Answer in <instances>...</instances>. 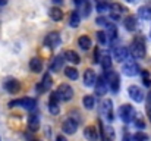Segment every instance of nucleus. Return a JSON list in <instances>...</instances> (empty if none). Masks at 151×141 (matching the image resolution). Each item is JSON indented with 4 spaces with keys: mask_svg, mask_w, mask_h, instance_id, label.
I'll use <instances>...</instances> for the list:
<instances>
[{
    "mask_svg": "<svg viewBox=\"0 0 151 141\" xmlns=\"http://www.w3.org/2000/svg\"><path fill=\"white\" fill-rule=\"evenodd\" d=\"M131 53L134 57L137 59H144L145 57V44H144V40L141 37L135 38L131 44Z\"/></svg>",
    "mask_w": 151,
    "mask_h": 141,
    "instance_id": "1",
    "label": "nucleus"
},
{
    "mask_svg": "<svg viewBox=\"0 0 151 141\" xmlns=\"http://www.w3.org/2000/svg\"><path fill=\"white\" fill-rule=\"evenodd\" d=\"M104 78H106V81H107V85L110 87V90H111L113 93H117V91H119V88H120V80H119V75H117V72L107 69V72H106Z\"/></svg>",
    "mask_w": 151,
    "mask_h": 141,
    "instance_id": "2",
    "label": "nucleus"
},
{
    "mask_svg": "<svg viewBox=\"0 0 151 141\" xmlns=\"http://www.w3.org/2000/svg\"><path fill=\"white\" fill-rule=\"evenodd\" d=\"M119 118L125 122V124H129L134 121L135 118V109L131 106V104H122L119 107Z\"/></svg>",
    "mask_w": 151,
    "mask_h": 141,
    "instance_id": "3",
    "label": "nucleus"
},
{
    "mask_svg": "<svg viewBox=\"0 0 151 141\" xmlns=\"http://www.w3.org/2000/svg\"><path fill=\"white\" fill-rule=\"evenodd\" d=\"M9 106H10V107L21 106V107H24V109L32 110V109H35V106H37V101H35V98H31V97H24V98L12 100V101L9 103Z\"/></svg>",
    "mask_w": 151,
    "mask_h": 141,
    "instance_id": "4",
    "label": "nucleus"
},
{
    "mask_svg": "<svg viewBox=\"0 0 151 141\" xmlns=\"http://www.w3.org/2000/svg\"><path fill=\"white\" fill-rule=\"evenodd\" d=\"M100 112H101V115H103L109 122H111V121L114 119V113H113V101H111L110 98H104V100L101 101Z\"/></svg>",
    "mask_w": 151,
    "mask_h": 141,
    "instance_id": "5",
    "label": "nucleus"
},
{
    "mask_svg": "<svg viewBox=\"0 0 151 141\" xmlns=\"http://www.w3.org/2000/svg\"><path fill=\"white\" fill-rule=\"evenodd\" d=\"M56 94L59 97V100H63V101H69L72 97H73V90L69 84H60L59 88L56 90Z\"/></svg>",
    "mask_w": 151,
    "mask_h": 141,
    "instance_id": "6",
    "label": "nucleus"
},
{
    "mask_svg": "<svg viewBox=\"0 0 151 141\" xmlns=\"http://www.w3.org/2000/svg\"><path fill=\"white\" fill-rule=\"evenodd\" d=\"M122 72H123L126 77H135V75L139 72V66H138L134 60H128V62L123 63Z\"/></svg>",
    "mask_w": 151,
    "mask_h": 141,
    "instance_id": "7",
    "label": "nucleus"
},
{
    "mask_svg": "<svg viewBox=\"0 0 151 141\" xmlns=\"http://www.w3.org/2000/svg\"><path fill=\"white\" fill-rule=\"evenodd\" d=\"M3 87H4V90H6L7 93H10V94H16V93H19V90H21V84H19V81L15 80V78H7V80L4 81Z\"/></svg>",
    "mask_w": 151,
    "mask_h": 141,
    "instance_id": "8",
    "label": "nucleus"
},
{
    "mask_svg": "<svg viewBox=\"0 0 151 141\" xmlns=\"http://www.w3.org/2000/svg\"><path fill=\"white\" fill-rule=\"evenodd\" d=\"M78 125H79V124H78L76 121H73V119L68 118V119L62 124V131H63L65 134H68V135H72V134H75V132H76Z\"/></svg>",
    "mask_w": 151,
    "mask_h": 141,
    "instance_id": "9",
    "label": "nucleus"
},
{
    "mask_svg": "<svg viewBox=\"0 0 151 141\" xmlns=\"http://www.w3.org/2000/svg\"><path fill=\"white\" fill-rule=\"evenodd\" d=\"M128 94H129V97L134 100V101H137V103H141V101H144V91L139 88V87H137V85H131L129 88H128Z\"/></svg>",
    "mask_w": 151,
    "mask_h": 141,
    "instance_id": "10",
    "label": "nucleus"
},
{
    "mask_svg": "<svg viewBox=\"0 0 151 141\" xmlns=\"http://www.w3.org/2000/svg\"><path fill=\"white\" fill-rule=\"evenodd\" d=\"M128 54H129V51H128L126 47L117 46L113 48V59L116 62H123L125 59H128Z\"/></svg>",
    "mask_w": 151,
    "mask_h": 141,
    "instance_id": "11",
    "label": "nucleus"
},
{
    "mask_svg": "<svg viewBox=\"0 0 151 141\" xmlns=\"http://www.w3.org/2000/svg\"><path fill=\"white\" fill-rule=\"evenodd\" d=\"M51 84H53V81H51V77L49 74H46L44 77H43V80L40 81V84L37 85V91L41 94V93H46V91H49L51 88Z\"/></svg>",
    "mask_w": 151,
    "mask_h": 141,
    "instance_id": "12",
    "label": "nucleus"
},
{
    "mask_svg": "<svg viewBox=\"0 0 151 141\" xmlns=\"http://www.w3.org/2000/svg\"><path fill=\"white\" fill-rule=\"evenodd\" d=\"M94 87H96V94H99L100 97L107 93V88H109V85H107V81H106L104 75H103V77H100V78H97V81H96Z\"/></svg>",
    "mask_w": 151,
    "mask_h": 141,
    "instance_id": "13",
    "label": "nucleus"
},
{
    "mask_svg": "<svg viewBox=\"0 0 151 141\" xmlns=\"http://www.w3.org/2000/svg\"><path fill=\"white\" fill-rule=\"evenodd\" d=\"M96 81H97L96 72H94L93 69H87L85 74H84V85H85V87H94Z\"/></svg>",
    "mask_w": 151,
    "mask_h": 141,
    "instance_id": "14",
    "label": "nucleus"
},
{
    "mask_svg": "<svg viewBox=\"0 0 151 141\" xmlns=\"http://www.w3.org/2000/svg\"><path fill=\"white\" fill-rule=\"evenodd\" d=\"M44 43H46V46H49L50 48H54V47H57L60 44V35H59L57 33H50V34L46 37Z\"/></svg>",
    "mask_w": 151,
    "mask_h": 141,
    "instance_id": "15",
    "label": "nucleus"
},
{
    "mask_svg": "<svg viewBox=\"0 0 151 141\" xmlns=\"http://www.w3.org/2000/svg\"><path fill=\"white\" fill-rule=\"evenodd\" d=\"M28 129L31 132H37L40 129V119L37 115H31L28 118Z\"/></svg>",
    "mask_w": 151,
    "mask_h": 141,
    "instance_id": "16",
    "label": "nucleus"
},
{
    "mask_svg": "<svg viewBox=\"0 0 151 141\" xmlns=\"http://www.w3.org/2000/svg\"><path fill=\"white\" fill-rule=\"evenodd\" d=\"M84 137L87 141H97L99 140V134H97V129L94 127H87L84 129Z\"/></svg>",
    "mask_w": 151,
    "mask_h": 141,
    "instance_id": "17",
    "label": "nucleus"
},
{
    "mask_svg": "<svg viewBox=\"0 0 151 141\" xmlns=\"http://www.w3.org/2000/svg\"><path fill=\"white\" fill-rule=\"evenodd\" d=\"M123 27L128 30V31H135L137 30V18L129 15L123 19Z\"/></svg>",
    "mask_w": 151,
    "mask_h": 141,
    "instance_id": "18",
    "label": "nucleus"
},
{
    "mask_svg": "<svg viewBox=\"0 0 151 141\" xmlns=\"http://www.w3.org/2000/svg\"><path fill=\"white\" fill-rule=\"evenodd\" d=\"M63 57H65L68 62H70V63H79V62H81L79 54H78L76 51H73V50H66L65 54H63Z\"/></svg>",
    "mask_w": 151,
    "mask_h": 141,
    "instance_id": "19",
    "label": "nucleus"
},
{
    "mask_svg": "<svg viewBox=\"0 0 151 141\" xmlns=\"http://www.w3.org/2000/svg\"><path fill=\"white\" fill-rule=\"evenodd\" d=\"M29 69L34 72V74H38L43 71V62L38 59V57H32L29 60Z\"/></svg>",
    "mask_w": 151,
    "mask_h": 141,
    "instance_id": "20",
    "label": "nucleus"
},
{
    "mask_svg": "<svg viewBox=\"0 0 151 141\" xmlns=\"http://www.w3.org/2000/svg\"><path fill=\"white\" fill-rule=\"evenodd\" d=\"M138 15L144 21H151V6H141L138 9Z\"/></svg>",
    "mask_w": 151,
    "mask_h": 141,
    "instance_id": "21",
    "label": "nucleus"
},
{
    "mask_svg": "<svg viewBox=\"0 0 151 141\" xmlns=\"http://www.w3.org/2000/svg\"><path fill=\"white\" fill-rule=\"evenodd\" d=\"M63 57L62 56H56L54 59H53V62H51V66H50V71H53V72H57L62 66H63Z\"/></svg>",
    "mask_w": 151,
    "mask_h": 141,
    "instance_id": "22",
    "label": "nucleus"
},
{
    "mask_svg": "<svg viewBox=\"0 0 151 141\" xmlns=\"http://www.w3.org/2000/svg\"><path fill=\"white\" fill-rule=\"evenodd\" d=\"M99 63H100L104 69H110V66H111V56H110L109 53H104V54L100 57Z\"/></svg>",
    "mask_w": 151,
    "mask_h": 141,
    "instance_id": "23",
    "label": "nucleus"
},
{
    "mask_svg": "<svg viewBox=\"0 0 151 141\" xmlns=\"http://www.w3.org/2000/svg\"><path fill=\"white\" fill-rule=\"evenodd\" d=\"M78 6H79V10L82 12L84 16H88L90 15V12H91V3L88 0H82Z\"/></svg>",
    "mask_w": 151,
    "mask_h": 141,
    "instance_id": "24",
    "label": "nucleus"
},
{
    "mask_svg": "<svg viewBox=\"0 0 151 141\" xmlns=\"http://www.w3.org/2000/svg\"><path fill=\"white\" fill-rule=\"evenodd\" d=\"M78 43H79V47H81L82 50H90V48H91V38L87 37V35H82V37L78 40Z\"/></svg>",
    "mask_w": 151,
    "mask_h": 141,
    "instance_id": "25",
    "label": "nucleus"
},
{
    "mask_svg": "<svg viewBox=\"0 0 151 141\" xmlns=\"http://www.w3.org/2000/svg\"><path fill=\"white\" fill-rule=\"evenodd\" d=\"M79 22H81V15H79V12H78V10L72 12V15H70V21H69L70 27H72V28H76V27L79 25Z\"/></svg>",
    "mask_w": 151,
    "mask_h": 141,
    "instance_id": "26",
    "label": "nucleus"
},
{
    "mask_svg": "<svg viewBox=\"0 0 151 141\" xmlns=\"http://www.w3.org/2000/svg\"><path fill=\"white\" fill-rule=\"evenodd\" d=\"M82 104H84V107L85 109H94V106H96V100H94V97L93 95H85L84 98H82Z\"/></svg>",
    "mask_w": 151,
    "mask_h": 141,
    "instance_id": "27",
    "label": "nucleus"
},
{
    "mask_svg": "<svg viewBox=\"0 0 151 141\" xmlns=\"http://www.w3.org/2000/svg\"><path fill=\"white\" fill-rule=\"evenodd\" d=\"M49 13H50V18L53 21H62V18H63V12L59 7H51Z\"/></svg>",
    "mask_w": 151,
    "mask_h": 141,
    "instance_id": "28",
    "label": "nucleus"
},
{
    "mask_svg": "<svg viewBox=\"0 0 151 141\" xmlns=\"http://www.w3.org/2000/svg\"><path fill=\"white\" fill-rule=\"evenodd\" d=\"M106 27H107L106 35H109L111 40H116V37H117V28H116V25L114 24H107Z\"/></svg>",
    "mask_w": 151,
    "mask_h": 141,
    "instance_id": "29",
    "label": "nucleus"
},
{
    "mask_svg": "<svg viewBox=\"0 0 151 141\" xmlns=\"http://www.w3.org/2000/svg\"><path fill=\"white\" fill-rule=\"evenodd\" d=\"M65 75L69 80H78V77H79V74H78V71L75 68H66L65 69Z\"/></svg>",
    "mask_w": 151,
    "mask_h": 141,
    "instance_id": "30",
    "label": "nucleus"
},
{
    "mask_svg": "<svg viewBox=\"0 0 151 141\" xmlns=\"http://www.w3.org/2000/svg\"><path fill=\"white\" fill-rule=\"evenodd\" d=\"M96 9H97L99 13H106V12L110 10V6H109L107 3H104V1H99L97 6H96Z\"/></svg>",
    "mask_w": 151,
    "mask_h": 141,
    "instance_id": "31",
    "label": "nucleus"
},
{
    "mask_svg": "<svg viewBox=\"0 0 151 141\" xmlns=\"http://www.w3.org/2000/svg\"><path fill=\"white\" fill-rule=\"evenodd\" d=\"M132 140L134 141H150L148 140V135H147L145 132H137V134L132 137Z\"/></svg>",
    "mask_w": 151,
    "mask_h": 141,
    "instance_id": "32",
    "label": "nucleus"
},
{
    "mask_svg": "<svg viewBox=\"0 0 151 141\" xmlns=\"http://www.w3.org/2000/svg\"><path fill=\"white\" fill-rule=\"evenodd\" d=\"M134 124H135V127L139 128V129H142V128L145 127V122L142 121V118H141L139 115H137V118H134Z\"/></svg>",
    "mask_w": 151,
    "mask_h": 141,
    "instance_id": "33",
    "label": "nucleus"
},
{
    "mask_svg": "<svg viewBox=\"0 0 151 141\" xmlns=\"http://www.w3.org/2000/svg\"><path fill=\"white\" fill-rule=\"evenodd\" d=\"M142 82H144L145 87H151V77L145 72V71L142 72Z\"/></svg>",
    "mask_w": 151,
    "mask_h": 141,
    "instance_id": "34",
    "label": "nucleus"
},
{
    "mask_svg": "<svg viewBox=\"0 0 151 141\" xmlns=\"http://www.w3.org/2000/svg\"><path fill=\"white\" fill-rule=\"evenodd\" d=\"M97 40H99V43H100V44H104V43H106V40H107V35H106V33L99 31V33H97Z\"/></svg>",
    "mask_w": 151,
    "mask_h": 141,
    "instance_id": "35",
    "label": "nucleus"
},
{
    "mask_svg": "<svg viewBox=\"0 0 151 141\" xmlns=\"http://www.w3.org/2000/svg\"><path fill=\"white\" fill-rule=\"evenodd\" d=\"M49 110H50L51 115H59L60 107H59V104H49Z\"/></svg>",
    "mask_w": 151,
    "mask_h": 141,
    "instance_id": "36",
    "label": "nucleus"
},
{
    "mask_svg": "<svg viewBox=\"0 0 151 141\" xmlns=\"http://www.w3.org/2000/svg\"><path fill=\"white\" fill-rule=\"evenodd\" d=\"M96 24H97V25H103V27H106V25H107V19H106L104 16H99V18L96 19Z\"/></svg>",
    "mask_w": 151,
    "mask_h": 141,
    "instance_id": "37",
    "label": "nucleus"
},
{
    "mask_svg": "<svg viewBox=\"0 0 151 141\" xmlns=\"http://www.w3.org/2000/svg\"><path fill=\"white\" fill-rule=\"evenodd\" d=\"M147 115H148V119L151 122V100H148V103H147Z\"/></svg>",
    "mask_w": 151,
    "mask_h": 141,
    "instance_id": "38",
    "label": "nucleus"
},
{
    "mask_svg": "<svg viewBox=\"0 0 151 141\" xmlns=\"http://www.w3.org/2000/svg\"><path fill=\"white\" fill-rule=\"evenodd\" d=\"M122 141H134V140H132V135H129V134L126 132V134L123 135V140Z\"/></svg>",
    "mask_w": 151,
    "mask_h": 141,
    "instance_id": "39",
    "label": "nucleus"
},
{
    "mask_svg": "<svg viewBox=\"0 0 151 141\" xmlns=\"http://www.w3.org/2000/svg\"><path fill=\"white\" fill-rule=\"evenodd\" d=\"M99 60H100V48H96V62L99 63Z\"/></svg>",
    "mask_w": 151,
    "mask_h": 141,
    "instance_id": "40",
    "label": "nucleus"
},
{
    "mask_svg": "<svg viewBox=\"0 0 151 141\" xmlns=\"http://www.w3.org/2000/svg\"><path fill=\"white\" fill-rule=\"evenodd\" d=\"M56 141H66V138H65L63 135H59V137L56 138Z\"/></svg>",
    "mask_w": 151,
    "mask_h": 141,
    "instance_id": "41",
    "label": "nucleus"
},
{
    "mask_svg": "<svg viewBox=\"0 0 151 141\" xmlns=\"http://www.w3.org/2000/svg\"><path fill=\"white\" fill-rule=\"evenodd\" d=\"M53 3H54V4H62L63 0H53Z\"/></svg>",
    "mask_w": 151,
    "mask_h": 141,
    "instance_id": "42",
    "label": "nucleus"
},
{
    "mask_svg": "<svg viewBox=\"0 0 151 141\" xmlns=\"http://www.w3.org/2000/svg\"><path fill=\"white\" fill-rule=\"evenodd\" d=\"M7 1H9V0H0V6H4V4H7Z\"/></svg>",
    "mask_w": 151,
    "mask_h": 141,
    "instance_id": "43",
    "label": "nucleus"
},
{
    "mask_svg": "<svg viewBox=\"0 0 151 141\" xmlns=\"http://www.w3.org/2000/svg\"><path fill=\"white\" fill-rule=\"evenodd\" d=\"M81 1H82V0H75V3H76V4H79Z\"/></svg>",
    "mask_w": 151,
    "mask_h": 141,
    "instance_id": "44",
    "label": "nucleus"
},
{
    "mask_svg": "<svg viewBox=\"0 0 151 141\" xmlns=\"http://www.w3.org/2000/svg\"><path fill=\"white\" fill-rule=\"evenodd\" d=\"M126 1H129V3H135L137 0H126Z\"/></svg>",
    "mask_w": 151,
    "mask_h": 141,
    "instance_id": "45",
    "label": "nucleus"
},
{
    "mask_svg": "<svg viewBox=\"0 0 151 141\" xmlns=\"http://www.w3.org/2000/svg\"><path fill=\"white\" fill-rule=\"evenodd\" d=\"M31 141H38V140H31Z\"/></svg>",
    "mask_w": 151,
    "mask_h": 141,
    "instance_id": "46",
    "label": "nucleus"
},
{
    "mask_svg": "<svg viewBox=\"0 0 151 141\" xmlns=\"http://www.w3.org/2000/svg\"><path fill=\"white\" fill-rule=\"evenodd\" d=\"M0 141H1V137H0Z\"/></svg>",
    "mask_w": 151,
    "mask_h": 141,
    "instance_id": "47",
    "label": "nucleus"
},
{
    "mask_svg": "<svg viewBox=\"0 0 151 141\" xmlns=\"http://www.w3.org/2000/svg\"><path fill=\"white\" fill-rule=\"evenodd\" d=\"M150 35H151V33H150Z\"/></svg>",
    "mask_w": 151,
    "mask_h": 141,
    "instance_id": "48",
    "label": "nucleus"
}]
</instances>
